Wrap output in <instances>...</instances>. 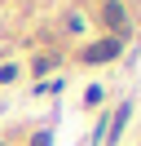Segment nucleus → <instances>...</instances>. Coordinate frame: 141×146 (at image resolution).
Listing matches in <instances>:
<instances>
[{
  "label": "nucleus",
  "instance_id": "obj_1",
  "mask_svg": "<svg viewBox=\"0 0 141 146\" xmlns=\"http://www.w3.org/2000/svg\"><path fill=\"white\" fill-rule=\"evenodd\" d=\"M115 58H119V36L97 40V44H88V49H84V62H115Z\"/></svg>",
  "mask_w": 141,
  "mask_h": 146
},
{
  "label": "nucleus",
  "instance_id": "obj_2",
  "mask_svg": "<svg viewBox=\"0 0 141 146\" xmlns=\"http://www.w3.org/2000/svg\"><path fill=\"white\" fill-rule=\"evenodd\" d=\"M128 119H132V102H119V111H115L110 128H106V146H115V142L123 137V128H128Z\"/></svg>",
  "mask_w": 141,
  "mask_h": 146
},
{
  "label": "nucleus",
  "instance_id": "obj_3",
  "mask_svg": "<svg viewBox=\"0 0 141 146\" xmlns=\"http://www.w3.org/2000/svg\"><path fill=\"white\" fill-rule=\"evenodd\" d=\"M101 18H106V27L123 31V22H128V13H123V5H119V0H106V5H101Z\"/></svg>",
  "mask_w": 141,
  "mask_h": 146
},
{
  "label": "nucleus",
  "instance_id": "obj_4",
  "mask_svg": "<svg viewBox=\"0 0 141 146\" xmlns=\"http://www.w3.org/2000/svg\"><path fill=\"white\" fill-rule=\"evenodd\" d=\"M31 146H53V137H49V133H40V137H35Z\"/></svg>",
  "mask_w": 141,
  "mask_h": 146
}]
</instances>
